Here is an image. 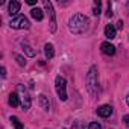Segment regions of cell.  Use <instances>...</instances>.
<instances>
[{"label":"cell","instance_id":"1","mask_svg":"<svg viewBox=\"0 0 129 129\" xmlns=\"http://www.w3.org/2000/svg\"><path fill=\"white\" fill-rule=\"evenodd\" d=\"M88 26H90V20L84 14H75L69 20V29L75 35H81V34L87 32L88 30Z\"/></svg>","mask_w":129,"mask_h":129},{"label":"cell","instance_id":"2","mask_svg":"<svg viewBox=\"0 0 129 129\" xmlns=\"http://www.w3.org/2000/svg\"><path fill=\"white\" fill-rule=\"evenodd\" d=\"M97 85H99V82H97V67L93 66L90 69L88 75H87V90L91 96L97 94Z\"/></svg>","mask_w":129,"mask_h":129},{"label":"cell","instance_id":"3","mask_svg":"<svg viewBox=\"0 0 129 129\" xmlns=\"http://www.w3.org/2000/svg\"><path fill=\"white\" fill-rule=\"evenodd\" d=\"M55 90L58 93V97L62 102L67 100V81L62 76H56V79H55Z\"/></svg>","mask_w":129,"mask_h":129},{"label":"cell","instance_id":"4","mask_svg":"<svg viewBox=\"0 0 129 129\" xmlns=\"http://www.w3.org/2000/svg\"><path fill=\"white\" fill-rule=\"evenodd\" d=\"M44 9H46V12L49 14V17H50V32L53 34V32H56V17H55V11H53V6H52V3L49 2V0H44Z\"/></svg>","mask_w":129,"mask_h":129},{"label":"cell","instance_id":"5","mask_svg":"<svg viewBox=\"0 0 129 129\" xmlns=\"http://www.w3.org/2000/svg\"><path fill=\"white\" fill-rule=\"evenodd\" d=\"M9 26L12 29H27L29 27V20L24 17V15H17L11 20Z\"/></svg>","mask_w":129,"mask_h":129},{"label":"cell","instance_id":"6","mask_svg":"<svg viewBox=\"0 0 129 129\" xmlns=\"http://www.w3.org/2000/svg\"><path fill=\"white\" fill-rule=\"evenodd\" d=\"M18 93L21 94V108L26 111V109H29L30 108V97H29V94H27V91H26V88L23 87V85H18Z\"/></svg>","mask_w":129,"mask_h":129},{"label":"cell","instance_id":"7","mask_svg":"<svg viewBox=\"0 0 129 129\" xmlns=\"http://www.w3.org/2000/svg\"><path fill=\"white\" fill-rule=\"evenodd\" d=\"M100 50H102L105 55H109V56L115 55V47H114L111 43H108V41H105V43L100 44Z\"/></svg>","mask_w":129,"mask_h":129},{"label":"cell","instance_id":"8","mask_svg":"<svg viewBox=\"0 0 129 129\" xmlns=\"http://www.w3.org/2000/svg\"><path fill=\"white\" fill-rule=\"evenodd\" d=\"M97 114H99L100 117L106 118V117H109V115L112 114V106H111V105H102V106L97 109Z\"/></svg>","mask_w":129,"mask_h":129},{"label":"cell","instance_id":"9","mask_svg":"<svg viewBox=\"0 0 129 129\" xmlns=\"http://www.w3.org/2000/svg\"><path fill=\"white\" fill-rule=\"evenodd\" d=\"M8 12H9L11 17H17V14L20 12V3L15 2V0H12L9 3V6H8Z\"/></svg>","mask_w":129,"mask_h":129},{"label":"cell","instance_id":"10","mask_svg":"<svg viewBox=\"0 0 129 129\" xmlns=\"http://www.w3.org/2000/svg\"><path fill=\"white\" fill-rule=\"evenodd\" d=\"M38 103H40V106H41L44 111H49V109H50V103H49V100H47V97H46L44 94H40V96H38Z\"/></svg>","mask_w":129,"mask_h":129},{"label":"cell","instance_id":"11","mask_svg":"<svg viewBox=\"0 0 129 129\" xmlns=\"http://www.w3.org/2000/svg\"><path fill=\"white\" fill-rule=\"evenodd\" d=\"M105 35H106V38L114 40V38H115V27H114L112 24H108V26L105 27Z\"/></svg>","mask_w":129,"mask_h":129},{"label":"cell","instance_id":"12","mask_svg":"<svg viewBox=\"0 0 129 129\" xmlns=\"http://www.w3.org/2000/svg\"><path fill=\"white\" fill-rule=\"evenodd\" d=\"M30 15H32L35 20H38V21H41V20H43V17H44L43 11H41L40 8H34V9L30 11Z\"/></svg>","mask_w":129,"mask_h":129},{"label":"cell","instance_id":"13","mask_svg":"<svg viewBox=\"0 0 129 129\" xmlns=\"http://www.w3.org/2000/svg\"><path fill=\"white\" fill-rule=\"evenodd\" d=\"M44 55H46V58H47V59H52V58H53L55 52H53V46H52V44H49V43H47V44L44 46Z\"/></svg>","mask_w":129,"mask_h":129},{"label":"cell","instance_id":"14","mask_svg":"<svg viewBox=\"0 0 129 129\" xmlns=\"http://www.w3.org/2000/svg\"><path fill=\"white\" fill-rule=\"evenodd\" d=\"M9 105L11 106H18L20 105V97L17 93H11L9 94Z\"/></svg>","mask_w":129,"mask_h":129},{"label":"cell","instance_id":"15","mask_svg":"<svg viewBox=\"0 0 129 129\" xmlns=\"http://www.w3.org/2000/svg\"><path fill=\"white\" fill-rule=\"evenodd\" d=\"M23 50H24V53L27 55V56H35V50L30 47V46H27V44H23Z\"/></svg>","mask_w":129,"mask_h":129},{"label":"cell","instance_id":"16","mask_svg":"<svg viewBox=\"0 0 129 129\" xmlns=\"http://www.w3.org/2000/svg\"><path fill=\"white\" fill-rule=\"evenodd\" d=\"M11 121H12V124L15 126V129H23V124H21V121H20L17 117H11Z\"/></svg>","mask_w":129,"mask_h":129},{"label":"cell","instance_id":"17","mask_svg":"<svg viewBox=\"0 0 129 129\" xmlns=\"http://www.w3.org/2000/svg\"><path fill=\"white\" fill-rule=\"evenodd\" d=\"M100 6H102V3L99 2V0H96V2H94V9H93V14L94 15H99L100 14Z\"/></svg>","mask_w":129,"mask_h":129},{"label":"cell","instance_id":"18","mask_svg":"<svg viewBox=\"0 0 129 129\" xmlns=\"http://www.w3.org/2000/svg\"><path fill=\"white\" fill-rule=\"evenodd\" d=\"M14 58H15V61L18 62V66H21V67L26 66V59H24L23 56H20V55H14Z\"/></svg>","mask_w":129,"mask_h":129},{"label":"cell","instance_id":"19","mask_svg":"<svg viewBox=\"0 0 129 129\" xmlns=\"http://www.w3.org/2000/svg\"><path fill=\"white\" fill-rule=\"evenodd\" d=\"M88 129H102V126H100L97 121H91V123L88 124Z\"/></svg>","mask_w":129,"mask_h":129},{"label":"cell","instance_id":"20","mask_svg":"<svg viewBox=\"0 0 129 129\" xmlns=\"http://www.w3.org/2000/svg\"><path fill=\"white\" fill-rule=\"evenodd\" d=\"M73 129H84V126H82L81 121H75L73 123Z\"/></svg>","mask_w":129,"mask_h":129},{"label":"cell","instance_id":"21","mask_svg":"<svg viewBox=\"0 0 129 129\" xmlns=\"http://www.w3.org/2000/svg\"><path fill=\"white\" fill-rule=\"evenodd\" d=\"M106 17L109 18V17H112V11H111V5L108 3V9H106Z\"/></svg>","mask_w":129,"mask_h":129},{"label":"cell","instance_id":"22","mask_svg":"<svg viewBox=\"0 0 129 129\" xmlns=\"http://www.w3.org/2000/svg\"><path fill=\"white\" fill-rule=\"evenodd\" d=\"M27 5H30V6L37 5V0H27Z\"/></svg>","mask_w":129,"mask_h":129},{"label":"cell","instance_id":"23","mask_svg":"<svg viewBox=\"0 0 129 129\" xmlns=\"http://www.w3.org/2000/svg\"><path fill=\"white\" fill-rule=\"evenodd\" d=\"M123 120H124V123L129 126V115H124V118H123Z\"/></svg>","mask_w":129,"mask_h":129},{"label":"cell","instance_id":"24","mask_svg":"<svg viewBox=\"0 0 129 129\" xmlns=\"http://www.w3.org/2000/svg\"><path fill=\"white\" fill-rule=\"evenodd\" d=\"M2 76H3V78L6 76V69H5V67H2Z\"/></svg>","mask_w":129,"mask_h":129},{"label":"cell","instance_id":"25","mask_svg":"<svg viewBox=\"0 0 129 129\" xmlns=\"http://www.w3.org/2000/svg\"><path fill=\"white\" fill-rule=\"evenodd\" d=\"M117 27L121 29V27H123V21H118V23H117Z\"/></svg>","mask_w":129,"mask_h":129},{"label":"cell","instance_id":"26","mask_svg":"<svg viewBox=\"0 0 129 129\" xmlns=\"http://www.w3.org/2000/svg\"><path fill=\"white\" fill-rule=\"evenodd\" d=\"M126 102H127V105H129V96H127V97H126Z\"/></svg>","mask_w":129,"mask_h":129}]
</instances>
